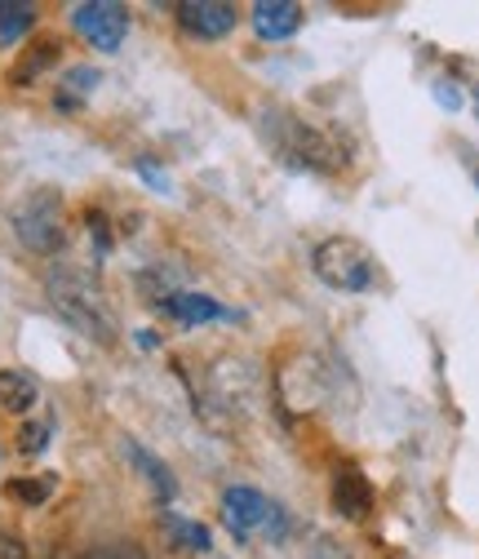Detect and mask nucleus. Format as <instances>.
<instances>
[{
    "instance_id": "obj_1",
    "label": "nucleus",
    "mask_w": 479,
    "mask_h": 559,
    "mask_svg": "<svg viewBox=\"0 0 479 559\" xmlns=\"http://www.w3.org/2000/svg\"><path fill=\"white\" fill-rule=\"evenodd\" d=\"M258 129L266 138V147L276 152L289 169H315V174L347 169V147H342L324 124H315V120H307L289 107H262Z\"/></svg>"
},
{
    "instance_id": "obj_2",
    "label": "nucleus",
    "mask_w": 479,
    "mask_h": 559,
    "mask_svg": "<svg viewBox=\"0 0 479 559\" xmlns=\"http://www.w3.org/2000/svg\"><path fill=\"white\" fill-rule=\"evenodd\" d=\"M49 298L67 324H76L85 337L111 346L116 342V316L103 294V285L81 266H53L49 271Z\"/></svg>"
},
{
    "instance_id": "obj_3",
    "label": "nucleus",
    "mask_w": 479,
    "mask_h": 559,
    "mask_svg": "<svg viewBox=\"0 0 479 559\" xmlns=\"http://www.w3.org/2000/svg\"><path fill=\"white\" fill-rule=\"evenodd\" d=\"M311 266H315V275L324 280V285L337 289V294H369L378 285V271H382L378 258L360 240H351V236L320 240Z\"/></svg>"
},
{
    "instance_id": "obj_4",
    "label": "nucleus",
    "mask_w": 479,
    "mask_h": 559,
    "mask_svg": "<svg viewBox=\"0 0 479 559\" xmlns=\"http://www.w3.org/2000/svg\"><path fill=\"white\" fill-rule=\"evenodd\" d=\"M204 386H209V408L227 413V417H253L258 400H262V373L253 360L244 356H223L214 360L209 378H204Z\"/></svg>"
},
{
    "instance_id": "obj_5",
    "label": "nucleus",
    "mask_w": 479,
    "mask_h": 559,
    "mask_svg": "<svg viewBox=\"0 0 479 559\" xmlns=\"http://www.w3.org/2000/svg\"><path fill=\"white\" fill-rule=\"evenodd\" d=\"M14 231L19 240L32 249V253H58L62 240H67V227H62V195L53 187H40L32 195L19 200L14 209Z\"/></svg>"
},
{
    "instance_id": "obj_6",
    "label": "nucleus",
    "mask_w": 479,
    "mask_h": 559,
    "mask_svg": "<svg viewBox=\"0 0 479 559\" xmlns=\"http://www.w3.org/2000/svg\"><path fill=\"white\" fill-rule=\"evenodd\" d=\"M223 520H227V528L236 533V537H253V533H280L285 524V515H280V507L271 502V498H262L258 488H244V484H236V488H227L223 493Z\"/></svg>"
},
{
    "instance_id": "obj_7",
    "label": "nucleus",
    "mask_w": 479,
    "mask_h": 559,
    "mask_svg": "<svg viewBox=\"0 0 479 559\" xmlns=\"http://www.w3.org/2000/svg\"><path fill=\"white\" fill-rule=\"evenodd\" d=\"M72 23L103 53H116L124 45V36H129V10L116 5V0H85V5L72 10Z\"/></svg>"
},
{
    "instance_id": "obj_8",
    "label": "nucleus",
    "mask_w": 479,
    "mask_h": 559,
    "mask_svg": "<svg viewBox=\"0 0 479 559\" xmlns=\"http://www.w3.org/2000/svg\"><path fill=\"white\" fill-rule=\"evenodd\" d=\"M178 23L191 36H200V40H218V36H227L240 23V10L227 5V0H182V5H178Z\"/></svg>"
},
{
    "instance_id": "obj_9",
    "label": "nucleus",
    "mask_w": 479,
    "mask_h": 559,
    "mask_svg": "<svg viewBox=\"0 0 479 559\" xmlns=\"http://www.w3.org/2000/svg\"><path fill=\"white\" fill-rule=\"evenodd\" d=\"M333 507H337L342 520H369V511H373V488H369V479H364L360 466H342V471L333 475Z\"/></svg>"
},
{
    "instance_id": "obj_10",
    "label": "nucleus",
    "mask_w": 479,
    "mask_h": 559,
    "mask_svg": "<svg viewBox=\"0 0 479 559\" xmlns=\"http://www.w3.org/2000/svg\"><path fill=\"white\" fill-rule=\"evenodd\" d=\"M302 23H307V14L294 0H258L253 5V32L262 40H289V36H298Z\"/></svg>"
},
{
    "instance_id": "obj_11",
    "label": "nucleus",
    "mask_w": 479,
    "mask_h": 559,
    "mask_svg": "<svg viewBox=\"0 0 479 559\" xmlns=\"http://www.w3.org/2000/svg\"><path fill=\"white\" fill-rule=\"evenodd\" d=\"M160 311L173 316L178 324H214V320H236L231 307H223L218 298H204V294H165Z\"/></svg>"
},
{
    "instance_id": "obj_12",
    "label": "nucleus",
    "mask_w": 479,
    "mask_h": 559,
    "mask_svg": "<svg viewBox=\"0 0 479 559\" xmlns=\"http://www.w3.org/2000/svg\"><path fill=\"white\" fill-rule=\"evenodd\" d=\"M40 386L32 373H19V369H0V408H10V413H27L36 404Z\"/></svg>"
},
{
    "instance_id": "obj_13",
    "label": "nucleus",
    "mask_w": 479,
    "mask_h": 559,
    "mask_svg": "<svg viewBox=\"0 0 479 559\" xmlns=\"http://www.w3.org/2000/svg\"><path fill=\"white\" fill-rule=\"evenodd\" d=\"M124 449H129L133 466H139V471H143V475L152 479V488H156V493H160V498L169 502V498L178 493V484H173V471H169V466H165V462H160L156 453H147L143 444H124Z\"/></svg>"
},
{
    "instance_id": "obj_14",
    "label": "nucleus",
    "mask_w": 479,
    "mask_h": 559,
    "mask_svg": "<svg viewBox=\"0 0 479 559\" xmlns=\"http://www.w3.org/2000/svg\"><path fill=\"white\" fill-rule=\"evenodd\" d=\"M36 23V5H23V0H0V40L14 45L32 32Z\"/></svg>"
},
{
    "instance_id": "obj_15",
    "label": "nucleus",
    "mask_w": 479,
    "mask_h": 559,
    "mask_svg": "<svg viewBox=\"0 0 479 559\" xmlns=\"http://www.w3.org/2000/svg\"><path fill=\"white\" fill-rule=\"evenodd\" d=\"M169 537L178 542V546H191V550H209L214 546V537H209V528L204 524H187V520H169Z\"/></svg>"
},
{
    "instance_id": "obj_16",
    "label": "nucleus",
    "mask_w": 479,
    "mask_h": 559,
    "mask_svg": "<svg viewBox=\"0 0 479 559\" xmlns=\"http://www.w3.org/2000/svg\"><path fill=\"white\" fill-rule=\"evenodd\" d=\"M53 475H45V479H10V498H19V502H45L49 493H53Z\"/></svg>"
},
{
    "instance_id": "obj_17",
    "label": "nucleus",
    "mask_w": 479,
    "mask_h": 559,
    "mask_svg": "<svg viewBox=\"0 0 479 559\" xmlns=\"http://www.w3.org/2000/svg\"><path fill=\"white\" fill-rule=\"evenodd\" d=\"M53 58H58V40H40V45H32V49H27V67H19V76H14V81H32L40 67H49Z\"/></svg>"
},
{
    "instance_id": "obj_18",
    "label": "nucleus",
    "mask_w": 479,
    "mask_h": 559,
    "mask_svg": "<svg viewBox=\"0 0 479 559\" xmlns=\"http://www.w3.org/2000/svg\"><path fill=\"white\" fill-rule=\"evenodd\" d=\"M45 444H49V423H27L23 431H19V449L23 453H45Z\"/></svg>"
},
{
    "instance_id": "obj_19",
    "label": "nucleus",
    "mask_w": 479,
    "mask_h": 559,
    "mask_svg": "<svg viewBox=\"0 0 479 559\" xmlns=\"http://www.w3.org/2000/svg\"><path fill=\"white\" fill-rule=\"evenodd\" d=\"M85 559H147L133 542H111V546H94Z\"/></svg>"
},
{
    "instance_id": "obj_20",
    "label": "nucleus",
    "mask_w": 479,
    "mask_h": 559,
    "mask_svg": "<svg viewBox=\"0 0 479 559\" xmlns=\"http://www.w3.org/2000/svg\"><path fill=\"white\" fill-rule=\"evenodd\" d=\"M0 559H27V546L10 533H0Z\"/></svg>"
},
{
    "instance_id": "obj_21",
    "label": "nucleus",
    "mask_w": 479,
    "mask_h": 559,
    "mask_svg": "<svg viewBox=\"0 0 479 559\" xmlns=\"http://www.w3.org/2000/svg\"><path fill=\"white\" fill-rule=\"evenodd\" d=\"M98 85V72H72L67 76V85H62V94H72V90H94Z\"/></svg>"
},
{
    "instance_id": "obj_22",
    "label": "nucleus",
    "mask_w": 479,
    "mask_h": 559,
    "mask_svg": "<svg viewBox=\"0 0 479 559\" xmlns=\"http://www.w3.org/2000/svg\"><path fill=\"white\" fill-rule=\"evenodd\" d=\"M475 182H479V178H475Z\"/></svg>"
}]
</instances>
